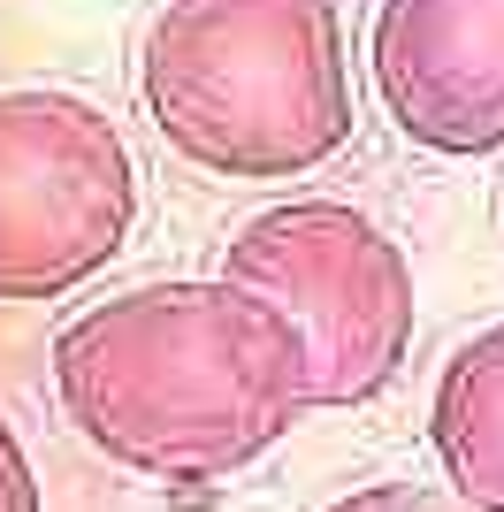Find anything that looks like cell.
Segmentation results:
<instances>
[{
	"label": "cell",
	"mask_w": 504,
	"mask_h": 512,
	"mask_svg": "<svg viewBox=\"0 0 504 512\" xmlns=\"http://www.w3.org/2000/svg\"><path fill=\"white\" fill-rule=\"evenodd\" d=\"M54 398L84 444L146 482H222L291 436L306 352L230 283H138L54 337Z\"/></svg>",
	"instance_id": "cell-1"
},
{
	"label": "cell",
	"mask_w": 504,
	"mask_h": 512,
	"mask_svg": "<svg viewBox=\"0 0 504 512\" xmlns=\"http://www.w3.org/2000/svg\"><path fill=\"white\" fill-rule=\"evenodd\" d=\"M138 100L207 176H306L352 138V62L329 0H168Z\"/></svg>",
	"instance_id": "cell-2"
},
{
	"label": "cell",
	"mask_w": 504,
	"mask_h": 512,
	"mask_svg": "<svg viewBox=\"0 0 504 512\" xmlns=\"http://www.w3.org/2000/svg\"><path fill=\"white\" fill-rule=\"evenodd\" d=\"M222 283L291 321L314 413L382 398L413 360V260L382 222H367L344 199H291V207L252 214L230 237Z\"/></svg>",
	"instance_id": "cell-3"
},
{
	"label": "cell",
	"mask_w": 504,
	"mask_h": 512,
	"mask_svg": "<svg viewBox=\"0 0 504 512\" xmlns=\"http://www.w3.org/2000/svg\"><path fill=\"white\" fill-rule=\"evenodd\" d=\"M138 161L92 100L54 85L0 92V299H62L123 253Z\"/></svg>",
	"instance_id": "cell-4"
},
{
	"label": "cell",
	"mask_w": 504,
	"mask_h": 512,
	"mask_svg": "<svg viewBox=\"0 0 504 512\" xmlns=\"http://www.w3.org/2000/svg\"><path fill=\"white\" fill-rule=\"evenodd\" d=\"M367 62L413 146L451 161L504 146V0H382Z\"/></svg>",
	"instance_id": "cell-5"
},
{
	"label": "cell",
	"mask_w": 504,
	"mask_h": 512,
	"mask_svg": "<svg viewBox=\"0 0 504 512\" xmlns=\"http://www.w3.org/2000/svg\"><path fill=\"white\" fill-rule=\"evenodd\" d=\"M428 444L459 505L504 512V321L443 360L428 398Z\"/></svg>",
	"instance_id": "cell-6"
},
{
	"label": "cell",
	"mask_w": 504,
	"mask_h": 512,
	"mask_svg": "<svg viewBox=\"0 0 504 512\" xmlns=\"http://www.w3.org/2000/svg\"><path fill=\"white\" fill-rule=\"evenodd\" d=\"M329 512H466V505L443 490H413V482H367V490L336 497Z\"/></svg>",
	"instance_id": "cell-7"
},
{
	"label": "cell",
	"mask_w": 504,
	"mask_h": 512,
	"mask_svg": "<svg viewBox=\"0 0 504 512\" xmlns=\"http://www.w3.org/2000/svg\"><path fill=\"white\" fill-rule=\"evenodd\" d=\"M0 512H39V482H31V459H23L8 413H0Z\"/></svg>",
	"instance_id": "cell-8"
}]
</instances>
